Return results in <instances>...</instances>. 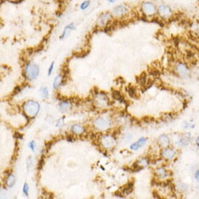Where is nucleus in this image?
<instances>
[{
	"label": "nucleus",
	"instance_id": "nucleus-1",
	"mask_svg": "<svg viewBox=\"0 0 199 199\" xmlns=\"http://www.w3.org/2000/svg\"><path fill=\"white\" fill-rule=\"evenodd\" d=\"M39 72V66L34 63H29L26 64L25 71L22 72V76L25 79L33 80L37 77Z\"/></svg>",
	"mask_w": 199,
	"mask_h": 199
},
{
	"label": "nucleus",
	"instance_id": "nucleus-34",
	"mask_svg": "<svg viewBox=\"0 0 199 199\" xmlns=\"http://www.w3.org/2000/svg\"><path fill=\"white\" fill-rule=\"evenodd\" d=\"M20 87H19V86H17V87H16L15 88V89H14V94H17V93H18L19 92H20Z\"/></svg>",
	"mask_w": 199,
	"mask_h": 199
},
{
	"label": "nucleus",
	"instance_id": "nucleus-25",
	"mask_svg": "<svg viewBox=\"0 0 199 199\" xmlns=\"http://www.w3.org/2000/svg\"><path fill=\"white\" fill-rule=\"evenodd\" d=\"M28 185L27 183H25V184H24L23 188V192L27 197H28Z\"/></svg>",
	"mask_w": 199,
	"mask_h": 199
},
{
	"label": "nucleus",
	"instance_id": "nucleus-20",
	"mask_svg": "<svg viewBox=\"0 0 199 199\" xmlns=\"http://www.w3.org/2000/svg\"><path fill=\"white\" fill-rule=\"evenodd\" d=\"M156 173H158V176L159 177H161V178H164V177H166V176H167V175H168V173H167L168 172L162 169V168H160V169L157 170Z\"/></svg>",
	"mask_w": 199,
	"mask_h": 199
},
{
	"label": "nucleus",
	"instance_id": "nucleus-31",
	"mask_svg": "<svg viewBox=\"0 0 199 199\" xmlns=\"http://www.w3.org/2000/svg\"><path fill=\"white\" fill-rule=\"evenodd\" d=\"M74 140V135H72V134H68L67 135V140L69 142H72Z\"/></svg>",
	"mask_w": 199,
	"mask_h": 199
},
{
	"label": "nucleus",
	"instance_id": "nucleus-22",
	"mask_svg": "<svg viewBox=\"0 0 199 199\" xmlns=\"http://www.w3.org/2000/svg\"><path fill=\"white\" fill-rule=\"evenodd\" d=\"M7 184L9 186V187H12L15 183V178H14V176L11 175L10 177L8 178V181H7Z\"/></svg>",
	"mask_w": 199,
	"mask_h": 199
},
{
	"label": "nucleus",
	"instance_id": "nucleus-4",
	"mask_svg": "<svg viewBox=\"0 0 199 199\" xmlns=\"http://www.w3.org/2000/svg\"><path fill=\"white\" fill-rule=\"evenodd\" d=\"M112 15L110 13L105 12L100 14L97 20V25L100 28H105L111 21Z\"/></svg>",
	"mask_w": 199,
	"mask_h": 199
},
{
	"label": "nucleus",
	"instance_id": "nucleus-6",
	"mask_svg": "<svg viewBox=\"0 0 199 199\" xmlns=\"http://www.w3.org/2000/svg\"><path fill=\"white\" fill-rule=\"evenodd\" d=\"M127 13H128V9L126 6L122 5V4L116 6L113 9L112 11V14L116 17H123L126 15Z\"/></svg>",
	"mask_w": 199,
	"mask_h": 199
},
{
	"label": "nucleus",
	"instance_id": "nucleus-15",
	"mask_svg": "<svg viewBox=\"0 0 199 199\" xmlns=\"http://www.w3.org/2000/svg\"><path fill=\"white\" fill-rule=\"evenodd\" d=\"M159 140L160 143H161V145L163 147H166L169 144V140H168V137L164 135H161L159 139Z\"/></svg>",
	"mask_w": 199,
	"mask_h": 199
},
{
	"label": "nucleus",
	"instance_id": "nucleus-12",
	"mask_svg": "<svg viewBox=\"0 0 199 199\" xmlns=\"http://www.w3.org/2000/svg\"><path fill=\"white\" fill-rule=\"evenodd\" d=\"M146 141V139H145V138H144V137L141 138V139H139V141H138L137 142L135 143V144H132V145L131 146V148L132 149V150H138V149L140 148L142 146H143V145L145 144Z\"/></svg>",
	"mask_w": 199,
	"mask_h": 199
},
{
	"label": "nucleus",
	"instance_id": "nucleus-5",
	"mask_svg": "<svg viewBox=\"0 0 199 199\" xmlns=\"http://www.w3.org/2000/svg\"><path fill=\"white\" fill-rule=\"evenodd\" d=\"M23 108L25 110L28 111L30 113H32L33 112L34 115H36L39 110L40 106L38 103L36 102L29 101L23 104Z\"/></svg>",
	"mask_w": 199,
	"mask_h": 199
},
{
	"label": "nucleus",
	"instance_id": "nucleus-8",
	"mask_svg": "<svg viewBox=\"0 0 199 199\" xmlns=\"http://www.w3.org/2000/svg\"><path fill=\"white\" fill-rule=\"evenodd\" d=\"M76 30V27H75V25L73 23H71L67 25V26H66L65 28H64V30H63V31L62 32L61 34L59 36V39H63L66 36V35L68 33L69 31H71V30Z\"/></svg>",
	"mask_w": 199,
	"mask_h": 199
},
{
	"label": "nucleus",
	"instance_id": "nucleus-30",
	"mask_svg": "<svg viewBox=\"0 0 199 199\" xmlns=\"http://www.w3.org/2000/svg\"><path fill=\"white\" fill-rule=\"evenodd\" d=\"M152 194H153V196L154 198H155V199H161V197H160L159 194L157 193V191H156V190H154L153 192H152Z\"/></svg>",
	"mask_w": 199,
	"mask_h": 199
},
{
	"label": "nucleus",
	"instance_id": "nucleus-2",
	"mask_svg": "<svg viewBox=\"0 0 199 199\" xmlns=\"http://www.w3.org/2000/svg\"><path fill=\"white\" fill-rule=\"evenodd\" d=\"M141 11L144 15L146 17L155 16L157 13V8L153 3L145 1L142 4Z\"/></svg>",
	"mask_w": 199,
	"mask_h": 199
},
{
	"label": "nucleus",
	"instance_id": "nucleus-39",
	"mask_svg": "<svg viewBox=\"0 0 199 199\" xmlns=\"http://www.w3.org/2000/svg\"><path fill=\"white\" fill-rule=\"evenodd\" d=\"M37 178H38V180L40 179V178H41V174H40V172H38V173H37Z\"/></svg>",
	"mask_w": 199,
	"mask_h": 199
},
{
	"label": "nucleus",
	"instance_id": "nucleus-18",
	"mask_svg": "<svg viewBox=\"0 0 199 199\" xmlns=\"http://www.w3.org/2000/svg\"><path fill=\"white\" fill-rule=\"evenodd\" d=\"M89 5H90V1L89 0H86V1H84L81 3L80 9L83 11L85 10L89 6Z\"/></svg>",
	"mask_w": 199,
	"mask_h": 199
},
{
	"label": "nucleus",
	"instance_id": "nucleus-27",
	"mask_svg": "<svg viewBox=\"0 0 199 199\" xmlns=\"http://www.w3.org/2000/svg\"><path fill=\"white\" fill-rule=\"evenodd\" d=\"M114 195L116 197H124V194H122V192L121 191H120V190H116V191L114 193Z\"/></svg>",
	"mask_w": 199,
	"mask_h": 199
},
{
	"label": "nucleus",
	"instance_id": "nucleus-26",
	"mask_svg": "<svg viewBox=\"0 0 199 199\" xmlns=\"http://www.w3.org/2000/svg\"><path fill=\"white\" fill-rule=\"evenodd\" d=\"M13 137L15 139H22L23 137V134H20L19 132H14V135H13Z\"/></svg>",
	"mask_w": 199,
	"mask_h": 199
},
{
	"label": "nucleus",
	"instance_id": "nucleus-40",
	"mask_svg": "<svg viewBox=\"0 0 199 199\" xmlns=\"http://www.w3.org/2000/svg\"><path fill=\"white\" fill-rule=\"evenodd\" d=\"M107 1L110 3H115V0H107Z\"/></svg>",
	"mask_w": 199,
	"mask_h": 199
},
{
	"label": "nucleus",
	"instance_id": "nucleus-9",
	"mask_svg": "<svg viewBox=\"0 0 199 199\" xmlns=\"http://www.w3.org/2000/svg\"><path fill=\"white\" fill-rule=\"evenodd\" d=\"M111 96H112V98H113L114 99H115V100H118L119 102H120L124 103L125 104H126V100L124 99V97L121 95V93H120L119 91L113 90Z\"/></svg>",
	"mask_w": 199,
	"mask_h": 199
},
{
	"label": "nucleus",
	"instance_id": "nucleus-7",
	"mask_svg": "<svg viewBox=\"0 0 199 199\" xmlns=\"http://www.w3.org/2000/svg\"><path fill=\"white\" fill-rule=\"evenodd\" d=\"M176 71L179 76L186 77L189 74V69L188 66L184 63L179 62L176 65Z\"/></svg>",
	"mask_w": 199,
	"mask_h": 199
},
{
	"label": "nucleus",
	"instance_id": "nucleus-24",
	"mask_svg": "<svg viewBox=\"0 0 199 199\" xmlns=\"http://www.w3.org/2000/svg\"><path fill=\"white\" fill-rule=\"evenodd\" d=\"M142 121L145 123H150L152 122L155 121V119L153 117H149V116H145L142 118Z\"/></svg>",
	"mask_w": 199,
	"mask_h": 199
},
{
	"label": "nucleus",
	"instance_id": "nucleus-37",
	"mask_svg": "<svg viewBox=\"0 0 199 199\" xmlns=\"http://www.w3.org/2000/svg\"><path fill=\"white\" fill-rule=\"evenodd\" d=\"M54 198V195H53V194L52 192H49V194H48V199H53Z\"/></svg>",
	"mask_w": 199,
	"mask_h": 199
},
{
	"label": "nucleus",
	"instance_id": "nucleus-11",
	"mask_svg": "<svg viewBox=\"0 0 199 199\" xmlns=\"http://www.w3.org/2000/svg\"><path fill=\"white\" fill-rule=\"evenodd\" d=\"M126 90L128 92L129 95L130 96V97H131L132 98H134V99H137L138 94L136 91V89L134 86L129 85L126 88Z\"/></svg>",
	"mask_w": 199,
	"mask_h": 199
},
{
	"label": "nucleus",
	"instance_id": "nucleus-21",
	"mask_svg": "<svg viewBox=\"0 0 199 199\" xmlns=\"http://www.w3.org/2000/svg\"><path fill=\"white\" fill-rule=\"evenodd\" d=\"M39 91L42 97H44V98H46L48 97V89H47V88H45V87L41 88L40 89Z\"/></svg>",
	"mask_w": 199,
	"mask_h": 199
},
{
	"label": "nucleus",
	"instance_id": "nucleus-17",
	"mask_svg": "<svg viewBox=\"0 0 199 199\" xmlns=\"http://www.w3.org/2000/svg\"><path fill=\"white\" fill-rule=\"evenodd\" d=\"M70 104L69 103L67 102V101L66 100H63V102L61 103L60 104V108H61V110H63V111H64V110H67V109H68V108H70Z\"/></svg>",
	"mask_w": 199,
	"mask_h": 199
},
{
	"label": "nucleus",
	"instance_id": "nucleus-3",
	"mask_svg": "<svg viewBox=\"0 0 199 199\" xmlns=\"http://www.w3.org/2000/svg\"><path fill=\"white\" fill-rule=\"evenodd\" d=\"M157 13L159 16L163 19H168L173 15L172 9L166 4H161L157 8Z\"/></svg>",
	"mask_w": 199,
	"mask_h": 199
},
{
	"label": "nucleus",
	"instance_id": "nucleus-33",
	"mask_svg": "<svg viewBox=\"0 0 199 199\" xmlns=\"http://www.w3.org/2000/svg\"><path fill=\"white\" fill-rule=\"evenodd\" d=\"M34 146H35L34 142V141L31 142H30V148H31V149L33 150V151H34Z\"/></svg>",
	"mask_w": 199,
	"mask_h": 199
},
{
	"label": "nucleus",
	"instance_id": "nucleus-29",
	"mask_svg": "<svg viewBox=\"0 0 199 199\" xmlns=\"http://www.w3.org/2000/svg\"><path fill=\"white\" fill-rule=\"evenodd\" d=\"M18 156H19V154L18 153H14V155H12L11 158V164H12V162H14L15 161H16V160L17 159Z\"/></svg>",
	"mask_w": 199,
	"mask_h": 199
},
{
	"label": "nucleus",
	"instance_id": "nucleus-38",
	"mask_svg": "<svg viewBox=\"0 0 199 199\" xmlns=\"http://www.w3.org/2000/svg\"><path fill=\"white\" fill-rule=\"evenodd\" d=\"M196 143H197V146H199V137H197V139Z\"/></svg>",
	"mask_w": 199,
	"mask_h": 199
},
{
	"label": "nucleus",
	"instance_id": "nucleus-14",
	"mask_svg": "<svg viewBox=\"0 0 199 199\" xmlns=\"http://www.w3.org/2000/svg\"><path fill=\"white\" fill-rule=\"evenodd\" d=\"M62 80H63V76L61 75L57 76L53 82V88L55 89H57L59 86L62 85Z\"/></svg>",
	"mask_w": 199,
	"mask_h": 199
},
{
	"label": "nucleus",
	"instance_id": "nucleus-23",
	"mask_svg": "<svg viewBox=\"0 0 199 199\" xmlns=\"http://www.w3.org/2000/svg\"><path fill=\"white\" fill-rule=\"evenodd\" d=\"M53 143H55L54 141L45 142V146L46 147V153H48V151L50 150L51 146L53 145Z\"/></svg>",
	"mask_w": 199,
	"mask_h": 199
},
{
	"label": "nucleus",
	"instance_id": "nucleus-41",
	"mask_svg": "<svg viewBox=\"0 0 199 199\" xmlns=\"http://www.w3.org/2000/svg\"><path fill=\"white\" fill-rule=\"evenodd\" d=\"M11 1H12V2H17V1H20V0H10Z\"/></svg>",
	"mask_w": 199,
	"mask_h": 199
},
{
	"label": "nucleus",
	"instance_id": "nucleus-35",
	"mask_svg": "<svg viewBox=\"0 0 199 199\" xmlns=\"http://www.w3.org/2000/svg\"><path fill=\"white\" fill-rule=\"evenodd\" d=\"M12 169H9V168H8V169L6 170L4 172V174H7L8 175H9L11 174V173H12Z\"/></svg>",
	"mask_w": 199,
	"mask_h": 199
},
{
	"label": "nucleus",
	"instance_id": "nucleus-13",
	"mask_svg": "<svg viewBox=\"0 0 199 199\" xmlns=\"http://www.w3.org/2000/svg\"><path fill=\"white\" fill-rule=\"evenodd\" d=\"M137 81L142 87H145L146 82V74L145 72H143L139 77H137Z\"/></svg>",
	"mask_w": 199,
	"mask_h": 199
},
{
	"label": "nucleus",
	"instance_id": "nucleus-42",
	"mask_svg": "<svg viewBox=\"0 0 199 199\" xmlns=\"http://www.w3.org/2000/svg\"><path fill=\"white\" fill-rule=\"evenodd\" d=\"M100 168H102V170H105V169H104V168H103V167H102V166H101V167H100Z\"/></svg>",
	"mask_w": 199,
	"mask_h": 199
},
{
	"label": "nucleus",
	"instance_id": "nucleus-16",
	"mask_svg": "<svg viewBox=\"0 0 199 199\" xmlns=\"http://www.w3.org/2000/svg\"><path fill=\"white\" fill-rule=\"evenodd\" d=\"M44 158H45L44 155H42V156H41V159L39 161L38 164H37V170H38L39 171L42 170V168H43V166L45 164Z\"/></svg>",
	"mask_w": 199,
	"mask_h": 199
},
{
	"label": "nucleus",
	"instance_id": "nucleus-36",
	"mask_svg": "<svg viewBox=\"0 0 199 199\" xmlns=\"http://www.w3.org/2000/svg\"><path fill=\"white\" fill-rule=\"evenodd\" d=\"M195 179H197V181L199 182V170L197 171L196 173H195Z\"/></svg>",
	"mask_w": 199,
	"mask_h": 199
},
{
	"label": "nucleus",
	"instance_id": "nucleus-19",
	"mask_svg": "<svg viewBox=\"0 0 199 199\" xmlns=\"http://www.w3.org/2000/svg\"><path fill=\"white\" fill-rule=\"evenodd\" d=\"M72 131L75 133H81L84 131V129L78 125H75L72 127Z\"/></svg>",
	"mask_w": 199,
	"mask_h": 199
},
{
	"label": "nucleus",
	"instance_id": "nucleus-10",
	"mask_svg": "<svg viewBox=\"0 0 199 199\" xmlns=\"http://www.w3.org/2000/svg\"><path fill=\"white\" fill-rule=\"evenodd\" d=\"M162 155L163 157L167 159H171L174 157L175 152L171 149L166 148L162 151Z\"/></svg>",
	"mask_w": 199,
	"mask_h": 199
},
{
	"label": "nucleus",
	"instance_id": "nucleus-32",
	"mask_svg": "<svg viewBox=\"0 0 199 199\" xmlns=\"http://www.w3.org/2000/svg\"><path fill=\"white\" fill-rule=\"evenodd\" d=\"M42 192L44 195H46V196H48V194H49V192H48L47 190H45V188H42Z\"/></svg>",
	"mask_w": 199,
	"mask_h": 199
},
{
	"label": "nucleus",
	"instance_id": "nucleus-28",
	"mask_svg": "<svg viewBox=\"0 0 199 199\" xmlns=\"http://www.w3.org/2000/svg\"><path fill=\"white\" fill-rule=\"evenodd\" d=\"M54 64H55V62H52V64H51L50 66L49 69H48V76H50L51 74H52V71H53V67H54Z\"/></svg>",
	"mask_w": 199,
	"mask_h": 199
}]
</instances>
